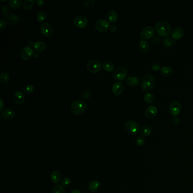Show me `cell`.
<instances>
[{
  "label": "cell",
  "instance_id": "cell-11",
  "mask_svg": "<svg viewBox=\"0 0 193 193\" xmlns=\"http://www.w3.org/2000/svg\"><path fill=\"white\" fill-rule=\"evenodd\" d=\"M40 31L44 36L49 37L53 33V28L50 23L44 22L41 24Z\"/></svg>",
  "mask_w": 193,
  "mask_h": 193
},
{
  "label": "cell",
  "instance_id": "cell-24",
  "mask_svg": "<svg viewBox=\"0 0 193 193\" xmlns=\"http://www.w3.org/2000/svg\"><path fill=\"white\" fill-rule=\"evenodd\" d=\"M102 68L105 71L107 72H111L114 69V65L112 61L107 60L102 63Z\"/></svg>",
  "mask_w": 193,
  "mask_h": 193
},
{
  "label": "cell",
  "instance_id": "cell-1",
  "mask_svg": "<svg viewBox=\"0 0 193 193\" xmlns=\"http://www.w3.org/2000/svg\"><path fill=\"white\" fill-rule=\"evenodd\" d=\"M155 30L162 36H167L172 31V26L169 22L165 20H160L155 24Z\"/></svg>",
  "mask_w": 193,
  "mask_h": 193
},
{
  "label": "cell",
  "instance_id": "cell-4",
  "mask_svg": "<svg viewBox=\"0 0 193 193\" xmlns=\"http://www.w3.org/2000/svg\"><path fill=\"white\" fill-rule=\"evenodd\" d=\"M125 129L129 134H136L140 131V125L134 120H129L125 124Z\"/></svg>",
  "mask_w": 193,
  "mask_h": 193
},
{
  "label": "cell",
  "instance_id": "cell-2",
  "mask_svg": "<svg viewBox=\"0 0 193 193\" xmlns=\"http://www.w3.org/2000/svg\"><path fill=\"white\" fill-rule=\"evenodd\" d=\"M155 83V79L153 75L147 74L142 78L140 86L143 90L148 92L154 87Z\"/></svg>",
  "mask_w": 193,
  "mask_h": 193
},
{
  "label": "cell",
  "instance_id": "cell-10",
  "mask_svg": "<svg viewBox=\"0 0 193 193\" xmlns=\"http://www.w3.org/2000/svg\"><path fill=\"white\" fill-rule=\"evenodd\" d=\"M33 51L30 47L26 46L22 49L21 51V57L23 60H30L33 56Z\"/></svg>",
  "mask_w": 193,
  "mask_h": 193
},
{
  "label": "cell",
  "instance_id": "cell-40",
  "mask_svg": "<svg viewBox=\"0 0 193 193\" xmlns=\"http://www.w3.org/2000/svg\"><path fill=\"white\" fill-rule=\"evenodd\" d=\"M152 69L155 71H158L161 69V65L159 63H154L151 66Z\"/></svg>",
  "mask_w": 193,
  "mask_h": 193
},
{
  "label": "cell",
  "instance_id": "cell-44",
  "mask_svg": "<svg viewBox=\"0 0 193 193\" xmlns=\"http://www.w3.org/2000/svg\"><path fill=\"white\" fill-rule=\"evenodd\" d=\"M36 2L38 4V5L40 6H42L45 4V1L43 0H38V1H36Z\"/></svg>",
  "mask_w": 193,
  "mask_h": 193
},
{
  "label": "cell",
  "instance_id": "cell-42",
  "mask_svg": "<svg viewBox=\"0 0 193 193\" xmlns=\"http://www.w3.org/2000/svg\"><path fill=\"white\" fill-rule=\"evenodd\" d=\"M173 122L175 124H178V123H180V121H181L180 118H179L178 117H177V116H174V118L173 119Z\"/></svg>",
  "mask_w": 193,
  "mask_h": 193
},
{
  "label": "cell",
  "instance_id": "cell-33",
  "mask_svg": "<svg viewBox=\"0 0 193 193\" xmlns=\"http://www.w3.org/2000/svg\"><path fill=\"white\" fill-rule=\"evenodd\" d=\"M22 91L23 92L27 94H30L34 91V87L31 85H26L23 86Z\"/></svg>",
  "mask_w": 193,
  "mask_h": 193
},
{
  "label": "cell",
  "instance_id": "cell-37",
  "mask_svg": "<svg viewBox=\"0 0 193 193\" xmlns=\"http://www.w3.org/2000/svg\"><path fill=\"white\" fill-rule=\"evenodd\" d=\"M1 13L2 14L5 16V18L7 17V16L8 15L9 13V6L6 5H5L3 6L2 7H1Z\"/></svg>",
  "mask_w": 193,
  "mask_h": 193
},
{
  "label": "cell",
  "instance_id": "cell-9",
  "mask_svg": "<svg viewBox=\"0 0 193 193\" xmlns=\"http://www.w3.org/2000/svg\"><path fill=\"white\" fill-rule=\"evenodd\" d=\"M88 21L86 16H76L74 20V24L75 27L84 28L87 26Z\"/></svg>",
  "mask_w": 193,
  "mask_h": 193
},
{
  "label": "cell",
  "instance_id": "cell-17",
  "mask_svg": "<svg viewBox=\"0 0 193 193\" xmlns=\"http://www.w3.org/2000/svg\"><path fill=\"white\" fill-rule=\"evenodd\" d=\"M2 116L5 120H10L16 117V112L11 108H7L2 111Z\"/></svg>",
  "mask_w": 193,
  "mask_h": 193
},
{
  "label": "cell",
  "instance_id": "cell-5",
  "mask_svg": "<svg viewBox=\"0 0 193 193\" xmlns=\"http://www.w3.org/2000/svg\"><path fill=\"white\" fill-rule=\"evenodd\" d=\"M102 66L100 62L97 59L90 60L86 65L87 69L93 74L99 73L101 70Z\"/></svg>",
  "mask_w": 193,
  "mask_h": 193
},
{
  "label": "cell",
  "instance_id": "cell-45",
  "mask_svg": "<svg viewBox=\"0 0 193 193\" xmlns=\"http://www.w3.org/2000/svg\"><path fill=\"white\" fill-rule=\"evenodd\" d=\"M0 102H1V108H0V111L2 112L3 109H4V102L2 98L0 99Z\"/></svg>",
  "mask_w": 193,
  "mask_h": 193
},
{
  "label": "cell",
  "instance_id": "cell-31",
  "mask_svg": "<svg viewBox=\"0 0 193 193\" xmlns=\"http://www.w3.org/2000/svg\"><path fill=\"white\" fill-rule=\"evenodd\" d=\"M144 99L145 102L151 103L154 101L155 96L154 94L151 92H146L144 94Z\"/></svg>",
  "mask_w": 193,
  "mask_h": 193
},
{
  "label": "cell",
  "instance_id": "cell-36",
  "mask_svg": "<svg viewBox=\"0 0 193 193\" xmlns=\"http://www.w3.org/2000/svg\"><path fill=\"white\" fill-rule=\"evenodd\" d=\"M145 138L142 135H138L135 140L136 143L138 146H142L145 145Z\"/></svg>",
  "mask_w": 193,
  "mask_h": 193
},
{
  "label": "cell",
  "instance_id": "cell-18",
  "mask_svg": "<svg viewBox=\"0 0 193 193\" xmlns=\"http://www.w3.org/2000/svg\"><path fill=\"white\" fill-rule=\"evenodd\" d=\"M118 17V13L115 10L112 9L108 12L107 18L108 21L109 23H115L117 21Z\"/></svg>",
  "mask_w": 193,
  "mask_h": 193
},
{
  "label": "cell",
  "instance_id": "cell-35",
  "mask_svg": "<svg viewBox=\"0 0 193 193\" xmlns=\"http://www.w3.org/2000/svg\"><path fill=\"white\" fill-rule=\"evenodd\" d=\"M52 193H65L64 186L62 185H57L53 188Z\"/></svg>",
  "mask_w": 193,
  "mask_h": 193
},
{
  "label": "cell",
  "instance_id": "cell-34",
  "mask_svg": "<svg viewBox=\"0 0 193 193\" xmlns=\"http://www.w3.org/2000/svg\"><path fill=\"white\" fill-rule=\"evenodd\" d=\"M37 19L38 21L40 23H42L47 18V14L46 13L43 11H40L37 14Z\"/></svg>",
  "mask_w": 193,
  "mask_h": 193
},
{
  "label": "cell",
  "instance_id": "cell-23",
  "mask_svg": "<svg viewBox=\"0 0 193 193\" xmlns=\"http://www.w3.org/2000/svg\"><path fill=\"white\" fill-rule=\"evenodd\" d=\"M152 133V128L149 125H143L140 128V133L142 135L148 137Z\"/></svg>",
  "mask_w": 193,
  "mask_h": 193
},
{
  "label": "cell",
  "instance_id": "cell-14",
  "mask_svg": "<svg viewBox=\"0 0 193 193\" xmlns=\"http://www.w3.org/2000/svg\"><path fill=\"white\" fill-rule=\"evenodd\" d=\"M157 113V108L154 105H150L146 108L145 111V115L148 118H153L155 117Z\"/></svg>",
  "mask_w": 193,
  "mask_h": 193
},
{
  "label": "cell",
  "instance_id": "cell-13",
  "mask_svg": "<svg viewBox=\"0 0 193 193\" xmlns=\"http://www.w3.org/2000/svg\"><path fill=\"white\" fill-rule=\"evenodd\" d=\"M101 187V183L98 180H93L88 184V189L91 193L98 192Z\"/></svg>",
  "mask_w": 193,
  "mask_h": 193
},
{
  "label": "cell",
  "instance_id": "cell-30",
  "mask_svg": "<svg viewBox=\"0 0 193 193\" xmlns=\"http://www.w3.org/2000/svg\"><path fill=\"white\" fill-rule=\"evenodd\" d=\"M35 2L36 1L35 0H25L23 2V7L25 10H30L33 6Z\"/></svg>",
  "mask_w": 193,
  "mask_h": 193
},
{
  "label": "cell",
  "instance_id": "cell-19",
  "mask_svg": "<svg viewBox=\"0 0 193 193\" xmlns=\"http://www.w3.org/2000/svg\"><path fill=\"white\" fill-rule=\"evenodd\" d=\"M13 99L16 104L21 105L24 102L25 97H24V94H23V92L19 91H17L16 92V93L14 95Z\"/></svg>",
  "mask_w": 193,
  "mask_h": 193
},
{
  "label": "cell",
  "instance_id": "cell-46",
  "mask_svg": "<svg viewBox=\"0 0 193 193\" xmlns=\"http://www.w3.org/2000/svg\"><path fill=\"white\" fill-rule=\"evenodd\" d=\"M70 193H82L81 192L80 190H77V189H75V190H72Z\"/></svg>",
  "mask_w": 193,
  "mask_h": 193
},
{
  "label": "cell",
  "instance_id": "cell-6",
  "mask_svg": "<svg viewBox=\"0 0 193 193\" xmlns=\"http://www.w3.org/2000/svg\"><path fill=\"white\" fill-rule=\"evenodd\" d=\"M113 77L117 81H123L128 75V71L125 67L120 66L117 67L113 71Z\"/></svg>",
  "mask_w": 193,
  "mask_h": 193
},
{
  "label": "cell",
  "instance_id": "cell-8",
  "mask_svg": "<svg viewBox=\"0 0 193 193\" xmlns=\"http://www.w3.org/2000/svg\"><path fill=\"white\" fill-rule=\"evenodd\" d=\"M155 32L154 27L148 26L144 27L140 32V36L143 39H148L152 38Z\"/></svg>",
  "mask_w": 193,
  "mask_h": 193
},
{
  "label": "cell",
  "instance_id": "cell-32",
  "mask_svg": "<svg viewBox=\"0 0 193 193\" xmlns=\"http://www.w3.org/2000/svg\"><path fill=\"white\" fill-rule=\"evenodd\" d=\"M174 40L171 37L167 36L164 39V45L166 47H171L174 44Z\"/></svg>",
  "mask_w": 193,
  "mask_h": 193
},
{
  "label": "cell",
  "instance_id": "cell-21",
  "mask_svg": "<svg viewBox=\"0 0 193 193\" xmlns=\"http://www.w3.org/2000/svg\"><path fill=\"white\" fill-rule=\"evenodd\" d=\"M126 83L129 86L135 87L138 85L139 82H140V79L136 76L131 75V76H129L128 77H127V78L126 79Z\"/></svg>",
  "mask_w": 193,
  "mask_h": 193
},
{
  "label": "cell",
  "instance_id": "cell-15",
  "mask_svg": "<svg viewBox=\"0 0 193 193\" xmlns=\"http://www.w3.org/2000/svg\"><path fill=\"white\" fill-rule=\"evenodd\" d=\"M112 93L116 96L120 95L123 91V85L122 83L120 82H115L112 88Z\"/></svg>",
  "mask_w": 193,
  "mask_h": 193
},
{
  "label": "cell",
  "instance_id": "cell-41",
  "mask_svg": "<svg viewBox=\"0 0 193 193\" xmlns=\"http://www.w3.org/2000/svg\"><path fill=\"white\" fill-rule=\"evenodd\" d=\"M6 27V22L5 20L2 19L0 21V31L4 30Z\"/></svg>",
  "mask_w": 193,
  "mask_h": 193
},
{
  "label": "cell",
  "instance_id": "cell-16",
  "mask_svg": "<svg viewBox=\"0 0 193 193\" xmlns=\"http://www.w3.org/2000/svg\"><path fill=\"white\" fill-rule=\"evenodd\" d=\"M183 33H184L183 30L181 27H175L174 28H173L172 30L171 33V38H173L174 40L179 39L182 38V36L183 35Z\"/></svg>",
  "mask_w": 193,
  "mask_h": 193
},
{
  "label": "cell",
  "instance_id": "cell-3",
  "mask_svg": "<svg viewBox=\"0 0 193 193\" xmlns=\"http://www.w3.org/2000/svg\"><path fill=\"white\" fill-rule=\"evenodd\" d=\"M70 109L76 115H82L86 112V102L82 100H76L71 104Z\"/></svg>",
  "mask_w": 193,
  "mask_h": 193
},
{
  "label": "cell",
  "instance_id": "cell-29",
  "mask_svg": "<svg viewBox=\"0 0 193 193\" xmlns=\"http://www.w3.org/2000/svg\"><path fill=\"white\" fill-rule=\"evenodd\" d=\"M161 73L162 74L165 75H170L173 74V69L172 67L169 66H163L161 68Z\"/></svg>",
  "mask_w": 193,
  "mask_h": 193
},
{
  "label": "cell",
  "instance_id": "cell-20",
  "mask_svg": "<svg viewBox=\"0 0 193 193\" xmlns=\"http://www.w3.org/2000/svg\"><path fill=\"white\" fill-rule=\"evenodd\" d=\"M50 178L52 183L54 184L59 185L61 181V179H62L61 174L58 171H53L51 173Z\"/></svg>",
  "mask_w": 193,
  "mask_h": 193
},
{
  "label": "cell",
  "instance_id": "cell-26",
  "mask_svg": "<svg viewBox=\"0 0 193 193\" xmlns=\"http://www.w3.org/2000/svg\"><path fill=\"white\" fill-rule=\"evenodd\" d=\"M0 79L2 83L7 84L10 81V75L5 71H3L0 74Z\"/></svg>",
  "mask_w": 193,
  "mask_h": 193
},
{
  "label": "cell",
  "instance_id": "cell-28",
  "mask_svg": "<svg viewBox=\"0 0 193 193\" xmlns=\"http://www.w3.org/2000/svg\"><path fill=\"white\" fill-rule=\"evenodd\" d=\"M21 0H10L9 1V5L10 7L14 9H18L21 7L22 5Z\"/></svg>",
  "mask_w": 193,
  "mask_h": 193
},
{
  "label": "cell",
  "instance_id": "cell-43",
  "mask_svg": "<svg viewBox=\"0 0 193 193\" xmlns=\"http://www.w3.org/2000/svg\"><path fill=\"white\" fill-rule=\"evenodd\" d=\"M109 30L111 32H116V31L117 30V27L116 25H112L109 27Z\"/></svg>",
  "mask_w": 193,
  "mask_h": 193
},
{
  "label": "cell",
  "instance_id": "cell-7",
  "mask_svg": "<svg viewBox=\"0 0 193 193\" xmlns=\"http://www.w3.org/2000/svg\"><path fill=\"white\" fill-rule=\"evenodd\" d=\"M95 26L97 30L99 32H105L109 29L111 26L109 22L102 19H100L96 21Z\"/></svg>",
  "mask_w": 193,
  "mask_h": 193
},
{
  "label": "cell",
  "instance_id": "cell-39",
  "mask_svg": "<svg viewBox=\"0 0 193 193\" xmlns=\"http://www.w3.org/2000/svg\"><path fill=\"white\" fill-rule=\"evenodd\" d=\"M95 0H85L83 1L85 5L87 7H90L94 5L95 3Z\"/></svg>",
  "mask_w": 193,
  "mask_h": 193
},
{
  "label": "cell",
  "instance_id": "cell-25",
  "mask_svg": "<svg viewBox=\"0 0 193 193\" xmlns=\"http://www.w3.org/2000/svg\"><path fill=\"white\" fill-rule=\"evenodd\" d=\"M5 18L7 22L11 25H16L19 21V16L16 14H11Z\"/></svg>",
  "mask_w": 193,
  "mask_h": 193
},
{
  "label": "cell",
  "instance_id": "cell-12",
  "mask_svg": "<svg viewBox=\"0 0 193 193\" xmlns=\"http://www.w3.org/2000/svg\"><path fill=\"white\" fill-rule=\"evenodd\" d=\"M181 104L179 102L177 101H173L169 105V112L173 116H177L181 111Z\"/></svg>",
  "mask_w": 193,
  "mask_h": 193
},
{
  "label": "cell",
  "instance_id": "cell-22",
  "mask_svg": "<svg viewBox=\"0 0 193 193\" xmlns=\"http://www.w3.org/2000/svg\"><path fill=\"white\" fill-rule=\"evenodd\" d=\"M32 47L36 52H43L47 48V44L44 42L39 41L33 43Z\"/></svg>",
  "mask_w": 193,
  "mask_h": 193
},
{
  "label": "cell",
  "instance_id": "cell-27",
  "mask_svg": "<svg viewBox=\"0 0 193 193\" xmlns=\"http://www.w3.org/2000/svg\"><path fill=\"white\" fill-rule=\"evenodd\" d=\"M140 48L143 52H147L150 49L149 43L145 40H140L139 42Z\"/></svg>",
  "mask_w": 193,
  "mask_h": 193
},
{
  "label": "cell",
  "instance_id": "cell-38",
  "mask_svg": "<svg viewBox=\"0 0 193 193\" xmlns=\"http://www.w3.org/2000/svg\"><path fill=\"white\" fill-rule=\"evenodd\" d=\"M71 181L70 178L65 177L64 178H63L62 180V185L63 186L67 187L70 185V183H71Z\"/></svg>",
  "mask_w": 193,
  "mask_h": 193
}]
</instances>
